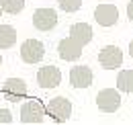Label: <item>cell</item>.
<instances>
[{
    "mask_svg": "<svg viewBox=\"0 0 133 125\" xmlns=\"http://www.w3.org/2000/svg\"><path fill=\"white\" fill-rule=\"evenodd\" d=\"M47 115L55 123H66L72 117V103L66 96H55L47 103Z\"/></svg>",
    "mask_w": 133,
    "mask_h": 125,
    "instance_id": "obj_1",
    "label": "cell"
},
{
    "mask_svg": "<svg viewBox=\"0 0 133 125\" xmlns=\"http://www.w3.org/2000/svg\"><path fill=\"white\" fill-rule=\"evenodd\" d=\"M45 115H47V107L41 101H27L21 107V123H27V125L41 123Z\"/></svg>",
    "mask_w": 133,
    "mask_h": 125,
    "instance_id": "obj_2",
    "label": "cell"
},
{
    "mask_svg": "<svg viewBox=\"0 0 133 125\" xmlns=\"http://www.w3.org/2000/svg\"><path fill=\"white\" fill-rule=\"evenodd\" d=\"M45 58V45L39 39H25L21 43V60L25 64H39Z\"/></svg>",
    "mask_w": 133,
    "mask_h": 125,
    "instance_id": "obj_3",
    "label": "cell"
},
{
    "mask_svg": "<svg viewBox=\"0 0 133 125\" xmlns=\"http://www.w3.org/2000/svg\"><path fill=\"white\" fill-rule=\"evenodd\" d=\"M121 90L119 88H102L96 94V107L102 113H117L121 107Z\"/></svg>",
    "mask_w": 133,
    "mask_h": 125,
    "instance_id": "obj_4",
    "label": "cell"
},
{
    "mask_svg": "<svg viewBox=\"0 0 133 125\" xmlns=\"http://www.w3.org/2000/svg\"><path fill=\"white\" fill-rule=\"evenodd\" d=\"M59 82H62V70L57 68V66H41L39 70H37V84L41 86V88H45V90H49V88H55V86H59Z\"/></svg>",
    "mask_w": 133,
    "mask_h": 125,
    "instance_id": "obj_5",
    "label": "cell"
},
{
    "mask_svg": "<svg viewBox=\"0 0 133 125\" xmlns=\"http://www.w3.org/2000/svg\"><path fill=\"white\" fill-rule=\"evenodd\" d=\"M55 25H57V12L53 8L43 6L33 12V27L37 31H51V29H55Z\"/></svg>",
    "mask_w": 133,
    "mask_h": 125,
    "instance_id": "obj_6",
    "label": "cell"
},
{
    "mask_svg": "<svg viewBox=\"0 0 133 125\" xmlns=\"http://www.w3.org/2000/svg\"><path fill=\"white\" fill-rule=\"evenodd\" d=\"M27 90H29L27 82L23 78H8V80H4V84H2V94L10 103H18L21 98H25Z\"/></svg>",
    "mask_w": 133,
    "mask_h": 125,
    "instance_id": "obj_7",
    "label": "cell"
},
{
    "mask_svg": "<svg viewBox=\"0 0 133 125\" xmlns=\"http://www.w3.org/2000/svg\"><path fill=\"white\" fill-rule=\"evenodd\" d=\"M98 64L104 70H117L123 64V51L117 45H104L98 51Z\"/></svg>",
    "mask_w": 133,
    "mask_h": 125,
    "instance_id": "obj_8",
    "label": "cell"
},
{
    "mask_svg": "<svg viewBox=\"0 0 133 125\" xmlns=\"http://www.w3.org/2000/svg\"><path fill=\"white\" fill-rule=\"evenodd\" d=\"M82 47L74 37H66L57 43V55L64 60V62H76L82 58Z\"/></svg>",
    "mask_w": 133,
    "mask_h": 125,
    "instance_id": "obj_9",
    "label": "cell"
},
{
    "mask_svg": "<svg viewBox=\"0 0 133 125\" xmlns=\"http://www.w3.org/2000/svg\"><path fill=\"white\" fill-rule=\"evenodd\" d=\"M94 21L100 27H113L119 21V8L115 4H98L94 8Z\"/></svg>",
    "mask_w": 133,
    "mask_h": 125,
    "instance_id": "obj_10",
    "label": "cell"
},
{
    "mask_svg": "<svg viewBox=\"0 0 133 125\" xmlns=\"http://www.w3.org/2000/svg\"><path fill=\"white\" fill-rule=\"evenodd\" d=\"M94 80V74L88 66H74L70 70V84L74 88H88Z\"/></svg>",
    "mask_w": 133,
    "mask_h": 125,
    "instance_id": "obj_11",
    "label": "cell"
},
{
    "mask_svg": "<svg viewBox=\"0 0 133 125\" xmlns=\"http://www.w3.org/2000/svg\"><path fill=\"white\" fill-rule=\"evenodd\" d=\"M70 37H74L80 45H88L92 41V37H94V31H92V27L88 23H74L70 27Z\"/></svg>",
    "mask_w": 133,
    "mask_h": 125,
    "instance_id": "obj_12",
    "label": "cell"
},
{
    "mask_svg": "<svg viewBox=\"0 0 133 125\" xmlns=\"http://www.w3.org/2000/svg\"><path fill=\"white\" fill-rule=\"evenodd\" d=\"M17 43V29L12 25H0V49H10Z\"/></svg>",
    "mask_w": 133,
    "mask_h": 125,
    "instance_id": "obj_13",
    "label": "cell"
},
{
    "mask_svg": "<svg viewBox=\"0 0 133 125\" xmlns=\"http://www.w3.org/2000/svg\"><path fill=\"white\" fill-rule=\"evenodd\" d=\"M115 82L121 92H133V70H121Z\"/></svg>",
    "mask_w": 133,
    "mask_h": 125,
    "instance_id": "obj_14",
    "label": "cell"
},
{
    "mask_svg": "<svg viewBox=\"0 0 133 125\" xmlns=\"http://www.w3.org/2000/svg\"><path fill=\"white\" fill-rule=\"evenodd\" d=\"M0 4H2V10L8 15H18L25 8V0H0Z\"/></svg>",
    "mask_w": 133,
    "mask_h": 125,
    "instance_id": "obj_15",
    "label": "cell"
},
{
    "mask_svg": "<svg viewBox=\"0 0 133 125\" xmlns=\"http://www.w3.org/2000/svg\"><path fill=\"white\" fill-rule=\"evenodd\" d=\"M57 6L64 12H76L82 8V0H57Z\"/></svg>",
    "mask_w": 133,
    "mask_h": 125,
    "instance_id": "obj_16",
    "label": "cell"
},
{
    "mask_svg": "<svg viewBox=\"0 0 133 125\" xmlns=\"http://www.w3.org/2000/svg\"><path fill=\"white\" fill-rule=\"evenodd\" d=\"M8 125V123H12V113L8 109H0V125Z\"/></svg>",
    "mask_w": 133,
    "mask_h": 125,
    "instance_id": "obj_17",
    "label": "cell"
},
{
    "mask_svg": "<svg viewBox=\"0 0 133 125\" xmlns=\"http://www.w3.org/2000/svg\"><path fill=\"white\" fill-rule=\"evenodd\" d=\"M127 18L133 23V0H129V4H127Z\"/></svg>",
    "mask_w": 133,
    "mask_h": 125,
    "instance_id": "obj_18",
    "label": "cell"
},
{
    "mask_svg": "<svg viewBox=\"0 0 133 125\" xmlns=\"http://www.w3.org/2000/svg\"><path fill=\"white\" fill-rule=\"evenodd\" d=\"M129 55H131V58H133V39H131V41H129Z\"/></svg>",
    "mask_w": 133,
    "mask_h": 125,
    "instance_id": "obj_19",
    "label": "cell"
},
{
    "mask_svg": "<svg viewBox=\"0 0 133 125\" xmlns=\"http://www.w3.org/2000/svg\"><path fill=\"white\" fill-rule=\"evenodd\" d=\"M2 12H4V10H2V4H0V18H2Z\"/></svg>",
    "mask_w": 133,
    "mask_h": 125,
    "instance_id": "obj_20",
    "label": "cell"
},
{
    "mask_svg": "<svg viewBox=\"0 0 133 125\" xmlns=\"http://www.w3.org/2000/svg\"><path fill=\"white\" fill-rule=\"evenodd\" d=\"M0 66H2V53H0Z\"/></svg>",
    "mask_w": 133,
    "mask_h": 125,
    "instance_id": "obj_21",
    "label": "cell"
}]
</instances>
